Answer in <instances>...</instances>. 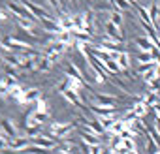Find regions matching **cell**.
Masks as SVG:
<instances>
[{
	"label": "cell",
	"instance_id": "1",
	"mask_svg": "<svg viewBox=\"0 0 160 154\" xmlns=\"http://www.w3.org/2000/svg\"><path fill=\"white\" fill-rule=\"evenodd\" d=\"M73 130H75V124H73V122H53V124L49 126V133H51V137L60 139V141H64Z\"/></svg>",
	"mask_w": 160,
	"mask_h": 154
},
{
	"label": "cell",
	"instance_id": "2",
	"mask_svg": "<svg viewBox=\"0 0 160 154\" xmlns=\"http://www.w3.org/2000/svg\"><path fill=\"white\" fill-rule=\"evenodd\" d=\"M0 132L4 133V137H8L10 141L19 137V130H17V124L15 120L12 118H0Z\"/></svg>",
	"mask_w": 160,
	"mask_h": 154
},
{
	"label": "cell",
	"instance_id": "3",
	"mask_svg": "<svg viewBox=\"0 0 160 154\" xmlns=\"http://www.w3.org/2000/svg\"><path fill=\"white\" fill-rule=\"evenodd\" d=\"M60 94L66 98V102H70L72 105H75V107H79V109H83L85 107V103L81 102V98H79V92L77 90H72V89H66L64 85H60Z\"/></svg>",
	"mask_w": 160,
	"mask_h": 154
},
{
	"label": "cell",
	"instance_id": "4",
	"mask_svg": "<svg viewBox=\"0 0 160 154\" xmlns=\"http://www.w3.org/2000/svg\"><path fill=\"white\" fill-rule=\"evenodd\" d=\"M40 130H42V124L32 117V113H28L27 118H25V132H27V135L32 139V137L40 135Z\"/></svg>",
	"mask_w": 160,
	"mask_h": 154
},
{
	"label": "cell",
	"instance_id": "5",
	"mask_svg": "<svg viewBox=\"0 0 160 154\" xmlns=\"http://www.w3.org/2000/svg\"><path fill=\"white\" fill-rule=\"evenodd\" d=\"M64 49H66V45H62V43L55 41L53 45H49V47H47V51L43 53V56H47L51 62H57V60L64 55Z\"/></svg>",
	"mask_w": 160,
	"mask_h": 154
},
{
	"label": "cell",
	"instance_id": "6",
	"mask_svg": "<svg viewBox=\"0 0 160 154\" xmlns=\"http://www.w3.org/2000/svg\"><path fill=\"white\" fill-rule=\"evenodd\" d=\"M30 145H32V147L45 148V150L57 148V141H53L51 137H45V135H36V137H32V139H30Z\"/></svg>",
	"mask_w": 160,
	"mask_h": 154
},
{
	"label": "cell",
	"instance_id": "7",
	"mask_svg": "<svg viewBox=\"0 0 160 154\" xmlns=\"http://www.w3.org/2000/svg\"><path fill=\"white\" fill-rule=\"evenodd\" d=\"M94 96V105L106 107V109H115V100L111 94H92Z\"/></svg>",
	"mask_w": 160,
	"mask_h": 154
},
{
	"label": "cell",
	"instance_id": "8",
	"mask_svg": "<svg viewBox=\"0 0 160 154\" xmlns=\"http://www.w3.org/2000/svg\"><path fill=\"white\" fill-rule=\"evenodd\" d=\"M81 122L85 124V128H87V132L89 133H94V135H102L104 133V126L100 124V120H92V118H81Z\"/></svg>",
	"mask_w": 160,
	"mask_h": 154
},
{
	"label": "cell",
	"instance_id": "9",
	"mask_svg": "<svg viewBox=\"0 0 160 154\" xmlns=\"http://www.w3.org/2000/svg\"><path fill=\"white\" fill-rule=\"evenodd\" d=\"M28 145H30V137L28 135H19V137H15V139L10 141V150L19 152V150H25Z\"/></svg>",
	"mask_w": 160,
	"mask_h": 154
},
{
	"label": "cell",
	"instance_id": "10",
	"mask_svg": "<svg viewBox=\"0 0 160 154\" xmlns=\"http://www.w3.org/2000/svg\"><path fill=\"white\" fill-rule=\"evenodd\" d=\"M106 34H108V38H111L113 41H122V40H124V38H122V32H121V26L113 25L111 21L106 23Z\"/></svg>",
	"mask_w": 160,
	"mask_h": 154
},
{
	"label": "cell",
	"instance_id": "11",
	"mask_svg": "<svg viewBox=\"0 0 160 154\" xmlns=\"http://www.w3.org/2000/svg\"><path fill=\"white\" fill-rule=\"evenodd\" d=\"M57 25H58V28L64 32H70L72 28H73V15H70V13H62L60 17H57Z\"/></svg>",
	"mask_w": 160,
	"mask_h": 154
},
{
	"label": "cell",
	"instance_id": "12",
	"mask_svg": "<svg viewBox=\"0 0 160 154\" xmlns=\"http://www.w3.org/2000/svg\"><path fill=\"white\" fill-rule=\"evenodd\" d=\"M40 25H42V28H45L49 34H60L62 30L58 28V25H57V19H53V17H45V19H40Z\"/></svg>",
	"mask_w": 160,
	"mask_h": 154
},
{
	"label": "cell",
	"instance_id": "13",
	"mask_svg": "<svg viewBox=\"0 0 160 154\" xmlns=\"http://www.w3.org/2000/svg\"><path fill=\"white\" fill-rule=\"evenodd\" d=\"M66 75H68V77H73V79H77V81H81V83L87 85V81H85V73L79 70L73 62H70V64L66 66Z\"/></svg>",
	"mask_w": 160,
	"mask_h": 154
},
{
	"label": "cell",
	"instance_id": "14",
	"mask_svg": "<svg viewBox=\"0 0 160 154\" xmlns=\"http://www.w3.org/2000/svg\"><path fill=\"white\" fill-rule=\"evenodd\" d=\"M17 25H19L23 30H27L28 36H32V38L36 36V30H34V28H36V21H30V19H17Z\"/></svg>",
	"mask_w": 160,
	"mask_h": 154
},
{
	"label": "cell",
	"instance_id": "15",
	"mask_svg": "<svg viewBox=\"0 0 160 154\" xmlns=\"http://www.w3.org/2000/svg\"><path fill=\"white\" fill-rule=\"evenodd\" d=\"M136 45H138L141 51H145V53H152L154 49H158V47H156V45H154V43H152L149 38H143V36L136 40Z\"/></svg>",
	"mask_w": 160,
	"mask_h": 154
},
{
	"label": "cell",
	"instance_id": "16",
	"mask_svg": "<svg viewBox=\"0 0 160 154\" xmlns=\"http://www.w3.org/2000/svg\"><path fill=\"white\" fill-rule=\"evenodd\" d=\"M62 85H64L66 89H72V90H77V92H79V90H81V89L85 87V83L77 81V79H73V77H68V75H66V81H64Z\"/></svg>",
	"mask_w": 160,
	"mask_h": 154
},
{
	"label": "cell",
	"instance_id": "17",
	"mask_svg": "<svg viewBox=\"0 0 160 154\" xmlns=\"http://www.w3.org/2000/svg\"><path fill=\"white\" fill-rule=\"evenodd\" d=\"M136 60H138L139 64H152V62H158L152 53H145V51L138 53V55H136Z\"/></svg>",
	"mask_w": 160,
	"mask_h": 154
},
{
	"label": "cell",
	"instance_id": "18",
	"mask_svg": "<svg viewBox=\"0 0 160 154\" xmlns=\"http://www.w3.org/2000/svg\"><path fill=\"white\" fill-rule=\"evenodd\" d=\"M57 150L60 152V154H73L75 152V147L72 145V141H60L58 145H57Z\"/></svg>",
	"mask_w": 160,
	"mask_h": 154
},
{
	"label": "cell",
	"instance_id": "19",
	"mask_svg": "<svg viewBox=\"0 0 160 154\" xmlns=\"http://www.w3.org/2000/svg\"><path fill=\"white\" fill-rule=\"evenodd\" d=\"M117 64L121 66V70H122V71H126V70H128V66H130V55H128L126 51L119 53V56H117Z\"/></svg>",
	"mask_w": 160,
	"mask_h": 154
},
{
	"label": "cell",
	"instance_id": "20",
	"mask_svg": "<svg viewBox=\"0 0 160 154\" xmlns=\"http://www.w3.org/2000/svg\"><path fill=\"white\" fill-rule=\"evenodd\" d=\"M81 141H83L85 145H89V147L100 145V141H98V135H94V133H89V132H83V133H81Z\"/></svg>",
	"mask_w": 160,
	"mask_h": 154
},
{
	"label": "cell",
	"instance_id": "21",
	"mask_svg": "<svg viewBox=\"0 0 160 154\" xmlns=\"http://www.w3.org/2000/svg\"><path fill=\"white\" fill-rule=\"evenodd\" d=\"M25 98H27V103H30V102H38L42 96H40V90L38 89H28L25 92Z\"/></svg>",
	"mask_w": 160,
	"mask_h": 154
},
{
	"label": "cell",
	"instance_id": "22",
	"mask_svg": "<svg viewBox=\"0 0 160 154\" xmlns=\"http://www.w3.org/2000/svg\"><path fill=\"white\" fill-rule=\"evenodd\" d=\"M147 90H149L151 94H158V92H160V79H158V77H154L152 81L147 83Z\"/></svg>",
	"mask_w": 160,
	"mask_h": 154
},
{
	"label": "cell",
	"instance_id": "23",
	"mask_svg": "<svg viewBox=\"0 0 160 154\" xmlns=\"http://www.w3.org/2000/svg\"><path fill=\"white\" fill-rule=\"evenodd\" d=\"M51 66H53V62H51L47 56L38 58V70H42V71H49V70H51Z\"/></svg>",
	"mask_w": 160,
	"mask_h": 154
},
{
	"label": "cell",
	"instance_id": "24",
	"mask_svg": "<svg viewBox=\"0 0 160 154\" xmlns=\"http://www.w3.org/2000/svg\"><path fill=\"white\" fill-rule=\"evenodd\" d=\"M104 64H106V68H108L109 73H121V71H122L121 66L117 64V60H108V62H104Z\"/></svg>",
	"mask_w": 160,
	"mask_h": 154
},
{
	"label": "cell",
	"instance_id": "25",
	"mask_svg": "<svg viewBox=\"0 0 160 154\" xmlns=\"http://www.w3.org/2000/svg\"><path fill=\"white\" fill-rule=\"evenodd\" d=\"M109 21H111L113 25H117V26H121V25H122V13H121L119 10H115V12H111V15H109Z\"/></svg>",
	"mask_w": 160,
	"mask_h": 154
},
{
	"label": "cell",
	"instance_id": "26",
	"mask_svg": "<svg viewBox=\"0 0 160 154\" xmlns=\"http://www.w3.org/2000/svg\"><path fill=\"white\" fill-rule=\"evenodd\" d=\"M117 10H130V0H109Z\"/></svg>",
	"mask_w": 160,
	"mask_h": 154
},
{
	"label": "cell",
	"instance_id": "27",
	"mask_svg": "<svg viewBox=\"0 0 160 154\" xmlns=\"http://www.w3.org/2000/svg\"><path fill=\"white\" fill-rule=\"evenodd\" d=\"M34 111H38V113H42V115H47L49 111H47V102L43 100V98H40L38 102H36V109Z\"/></svg>",
	"mask_w": 160,
	"mask_h": 154
},
{
	"label": "cell",
	"instance_id": "28",
	"mask_svg": "<svg viewBox=\"0 0 160 154\" xmlns=\"http://www.w3.org/2000/svg\"><path fill=\"white\" fill-rule=\"evenodd\" d=\"M122 145L128 152H136V141L134 139H122Z\"/></svg>",
	"mask_w": 160,
	"mask_h": 154
},
{
	"label": "cell",
	"instance_id": "29",
	"mask_svg": "<svg viewBox=\"0 0 160 154\" xmlns=\"http://www.w3.org/2000/svg\"><path fill=\"white\" fill-rule=\"evenodd\" d=\"M10 12H8V8L6 6H0V21H2V23H6L8 19H10V15H8Z\"/></svg>",
	"mask_w": 160,
	"mask_h": 154
},
{
	"label": "cell",
	"instance_id": "30",
	"mask_svg": "<svg viewBox=\"0 0 160 154\" xmlns=\"http://www.w3.org/2000/svg\"><path fill=\"white\" fill-rule=\"evenodd\" d=\"M30 152H32V154H47L49 150H45V148H40V147H30Z\"/></svg>",
	"mask_w": 160,
	"mask_h": 154
},
{
	"label": "cell",
	"instance_id": "31",
	"mask_svg": "<svg viewBox=\"0 0 160 154\" xmlns=\"http://www.w3.org/2000/svg\"><path fill=\"white\" fill-rule=\"evenodd\" d=\"M104 154H113V152L111 150H104Z\"/></svg>",
	"mask_w": 160,
	"mask_h": 154
},
{
	"label": "cell",
	"instance_id": "32",
	"mask_svg": "<svg viewBox=\"0 0 160 154\" xmlns=\"http://www.w3.org/2000/svg\"><path fill=\"white\" fill-rule=\"evenodd\" d=\"M70 2H72V4H75V0H70Z\"/></svg>",
	"mask_w": 160,
	"mask_h": 154
},
{
	"label": "cell",
	"instance_id": "33",
	"mask_svg": "<svg viewBox=\"0 0 160 154\" xmlns=\"http://www.w3.org/2000/svg\"><path fill=\"white\" fill-rule=\"evenodd\" d=\"M154 154H160V150H156V152H154Z\"/></svg>",
	"mask_w": 160,
	"mask_h": 154
},
{
	"label": "cell",
	"instance_id": "34",
	"mask_svg": "<svg viewBox=\"0 0 160 154\" xmlns=\"http://www.w3.org/2000/svg\"><path fill=\"white\" fill-rule=\"evenodd\" d=\"M130 154H138V152H130Z\"/></svg>",
	"mask_w": 160,
	"mask_h": 154
}]
</instances>
